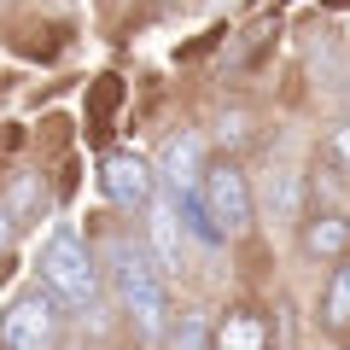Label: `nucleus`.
I'll use <instances>...</instances> for the list:
<instances>
[{"label": "nucleus", "instance_id": "nucleus-1", "mask_svg": "<svg viewBox=\"0 0 350 350\" xmlns=\"http://www.w3.org/2000/svg\"><path fill=\"white\" fill-rule=\"evenodd\" d=\"M105 262H111V286H117L123 315L135 321V333L146 338V345H158L163 327H170V292H163L158 262H152L146 245H135V239H111V245H105Z\"/></svg>", "mask_w": 350, "mask_h": 350}, {"label": "nucleus", "instance_id": "nucleus-2", "mask_svg": "<svg viewBox=\"0 0 350 350\" xmlns=\"http://www.w3.org/2000/svg\"><path fill=\"white\" fill-rule=\"evenodd\" d=\"M41 286L53 292V304L76 310L82 321L100 315V262H94V251L82 245L76 228H53L47 234V245H41Z\"/></svg>", "mask_w": 350, "mask_h": 350}, {"label": "nucleus", "instance_id": "nucleus-3", "mask_svg": "<svg viewBox=\"0 0 350 350\" xmlns=\"http://www.w3.org/2000/svg\"><path fill=\"white\" fill-rule=\"evenodd\" d=\"M59 345V304L47 286H29L0 315V350H53Z\"/></svg>", "mask_w": 350, "mask_h": 350}, {"label": "nucleus", "instance_id": "nucleus-4", "mask_svg": "<svg viewBox=\"0 0 350 350\" xmlns=\"http://www.w3.org/2000/svg\"><path fill=\"white\" fill-rule=\"evenodd\" d=\"M199 199H204V211H211V222H216V234L222 239H239L251 228V181H245V170H234V163H216V170H199Z\"/></svg>", "mask_w": 350, "mask_h": 350}, {"label": "nucleus", "instance_id": "nucleus-5", "mask_svg": "<svg viewBox=\"0 0 350 350\" xmlns=\"http://www.w3.org/2000/svg\"><path fill=\"white\" fill-rule=\"evenodd\" d=\"M105 193H111V204H123V211H146V204L158 199V175H152V163L140 158V152H111V158H105Z\"/></svg>", "mask_w": 350, "mask_h": 350}, {"label": "nucleus", "instance_id": "nucleus-6", "mask_svg": "<svg viewBox=\"0 0 350 350\" xmlns=\"http://www.w3.org/2000/svg\"><path fill=\"white\" fill-rule=\"evenodd\" d=\"M146 239H152V251L146 257H158V275H187V228H181V216L170 211V204H158L152 199L146 204Z\"/></svg>", "mask_w": 350, "mask_h": 350}, {"label": "nucleus", "instance_id": "nucleus-7", "mask_svg": "<svg viewBox=\"0 0 350 350\" xmlns=\"http://www.w3.org/2000/svg\"><path fill=\"white\" fill-rule=\"evenodd\" d=\"M251 211H262L269 222H298V211H304V175L292 170V163H269L262 187L251 193Z\"/></svg>", "mask_w": 350, "mask_h": 350}, {"label": "nucleus", "instance_id": "nucleus-8", "mask_svg": "<svg viewBox=\"0 0 350 350\" xmlns=\"http://www.w3.org/2000/svg\"><path fill=\"white\" fill-rule=\"evenodd\" d=\"M199 158H204L199 135H193V129H181V135H170V140H163L158 170H152V175H163V181H170L175 193H181V187H199Z\"/></svg>", "mask_w": 350, "mask_h": 350}, {"label": "nucleus", "instance_id": "nucleus-9", "mask_svg": "<svg viewBox=\"0 0 350 350\" xmlns=\"http://www.w3.org/2000/svg\"><path fill=\"white\" fill-rule=\"evenodd\" d=\"M350 245V222L338 211H315V222H304V257H345Z\"/></svg>", "mask_w": 350, "mask_h": 350}, {"label": "nucleus", "instance_id": "nucleus-10", "mask_svg": "<svg viewBox=\"0 0 350 350\" xmlns=\"http://www.w3.org/2000/svg\"><path fill=\"white\" fill-rule=\"evenodd\" d=\"M216 350H269V327H262V315H251V310L222 315V327H216Z\"/></svg>", "mask_w": 350, "mask_h": 350}, {"label": "nucleus", "instance_id": "nucleus-11", "mask_svg": "<svg viewBox=\"0 0 350 350\" xmlns=\"http://www.w3.org/2000/svg\"><path fill=\"white\" fill-rule=\"evenodd\" d=\"M321 321H327V333H338V338L350 333V262H338L333 275H327V286H321Z\"/></svg>", "mask_w": 350, "mask_h": 350}, {"label": "nucleus", "instance_id": "nucleus-12", "mask_svg": "<svg viewBox=\"0 0 350 350\" xmlns=\"http://www.w3.org/2000/svg\"><path fill=\"white\" fill-rule=\"evenodd\" d=\"M163 333H170V350H204V345H211V327H204L199 310L175 315V327H163Z\"/></svg>", "mask_w": 350, "mask_h": 350}, {"label": "nucleus", "instance_id": "nucleus-13", "mask_svg": "<svg viewBox=\"0 0 350 350\" xmlns=\"http://www.w3.org/2000/svg\"><path fill=\"white\" fill-rule=\"evenodd\" d=\"M321 163H333V170L350 181V123H338L333 135H327V152H321Z\"/></svg>", "mask_w": 350, "mask_h": 350}, {"label": "nucleus", "instance_id": "nucleus-14", "mask_svg": "<svg viewBox=\"0 0 350 350\" xmlns=\"http://www.w3.org/2000/svg\"><path fill=\"white\" fill-rule=\"evenodd\" d=\"M6 239H12V216L0 211V251H6Z\"/></svg>", "mask_w": 350, "mask_h": 350}, {"label": "nucleus", "instance_id": "nucleus-15", "mask_svg": "<svg viewBox=\"0 0 350 350\" xmlns=\"http://www.w3.org/2000/svg\"><path fill=\"white\" fill-rule=\"evenodd\" d=\"M345 222H350V216H345Z\"/></svg>", "mask_w": 350, "mask_h": 350}]
</instances>
